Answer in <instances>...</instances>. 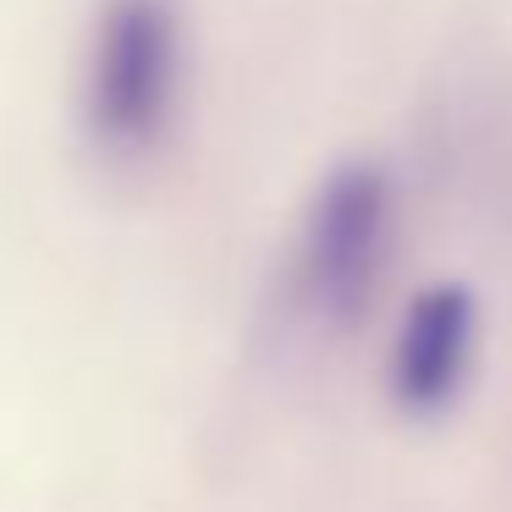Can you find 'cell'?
<instances>
[{
  "label": "cell",
  "instance_id": "6da1fadb",
  "mask_svg": "<svg viewBox=\"0 0 512 512\" xmlns=\"http://www.w3.org/2000/svg\"><path fill=\"white\" fill-rule=\"evenodd\" d=\"M177 17L166 0H111L94 39L89 111L111 144H149L177 100Z\"/></svg>",
  "mask_w": 512,
  "mask_h": 512
},
{
  "label": "cell",
  "instance_id": "7a4b0ae2",
  "mask_svg": "<svg viewBox=\"0 0 512 512\" xmlns=\"http://www.w3.org/2000/svg\"><path fill=\"white\" fill-rule=\"evenodd\" d=\"M386 232H391V188L375 166H347L320 188L303 226V287L325 314H353L369 298L386 259Z\"/></svg>",
  "mask_w": 512,
  "mask_h": 512
},
{
  "label": "cell",
  "instance_id": "3957f363",
  "mask_svg": "<svg viewBox=\"0 0 512 512\" xmlns=\"http://www.w3.org/2000/svg\"><path fill=\"white\" fill-rule=\"evenodd\" d=\"M474 358V298L463 287H430L408 309L391 353V380L408 408H441Z\"/></svg>",
  "mask_w": 512,
  "mask_h": 512
}]
</instances>
